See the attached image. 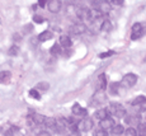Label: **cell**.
Masks as SVG:
<instances>
[{"label": "cell", "instance_id": "27", "mask_svg": "<svg viewBox=\"0 0 146 136\" xmlns=\"http://www.w3.org/2000/svg\"><path fill=\"white\" fill-rule=\"evenodd\" d=\"M66 136H80V134H79V130H78L76 125L71 126V131H70V132H69V135H66Z\"/></svg>", "mask_w": 146, "mask_h": 136}, {"label": "cell", "instance_id": "37", "mask_svg": "<svg viewBox=\"0 0 146 136\" xmlns=\"http://www.w3.org/2000/svg\"><path fill=\"white\" fill-rule=\"evenodd\" d=\"M0 130H1V127H0Z\"/></svg>", "mask_w": 146, "mask_h": 136}, {"label": "cell", "instance_id": "13", "mask_svg": "<svg viewBox=\"0 0 146 136\" xmlns=\"http://www.w3.org/2000/svg\"><path fill=\"white\" fill-rule=\"evenodd\" d=\"M93 125H94L93 120L86 117V118H84L83 122H81V130H83V131H89V130L93 129Z\"/></svg>", "mask_w": 146, "mask_h": 136}, {"label": "cell", "instance_id": "9", "mask_svg": "<svg viewBox=\"0 0 146 136\" xmlns=\"http://www.w3.org/2000/svg\"><path fill=\"white\" fill-rule=\"evenodd\" d=\"M56 120V130H57V134H62L66 129V120L65 118H55Z\"/></svg>", "mask_w": 146, "mask_h": 136}, {"label": "cell", "instance_id": "14", "mask_svg": "<svg viewBox=\"0 0 146 136\" xmlns=\"http://www.w3.org/2000/svg\"><path fill=\"white\" fill-rule=\"evenodd\" d=\"M94 117L95 118H98V120H104V118L107 117H109V113H108V109L107 108H100V109H98V111H95L94 113Z\"/></svg>", "mask_w": 146, "mask_h": 136}, {"label": "cell", "instance_id": "19", "mask_svg": "<svg viewBox=\"0 0 146 136\" xmlns=\"http://www.w3.org/2000/svg\"><path fill=\"white\" fill-rule=\"evenodd\" d=\"M35 89H37L38 92H47V90L50 89V84L47 83V81H40V83L37 84V85H36V88Z\"/></svg>", "mask_w": 146, "mask_h": 136}, {"label": "cell", "instance_id": "3", "mask_svg": "<svg viewBox=\"0 0 146 136\" xmlns=\"http://www.w3.org/2000/svg\"><path fill=\"white\" fill-rule=\"evenodd\" d=\"M144 33H145L144 25H142L141 23H135L132 25V29H131V38L135 41V39H137V38L141 37Z\"/></svg>", "mask_w": 146, "mask_h": 136}, {"label": "cell", "instance_id": "5", "mask_svg": "<svg viewBox=\"0 0 146 136\" xmlns=\"http://www.w3.org/2000/svg\"><path fill=\"white\" fill-rule=\"evenodd\" d=\"M99 126H100V129L102 130H111L112 127L114 126V120L112 117H107V118H104V120H102L99 122Z\"/></svg>", "mask_w": 146, "mask_h": 136}, {"label": "cell", "instance_id": "11", "mask_svg": "<svg viewBox=\"0 0 146 136\" xmlns=\"http://www.w3.org/2000/svg\"><path fill=\"white\" fill-rule=\"evenodd\" d=\"M12 80V73L10 71H1L0 73V84H9Z\"/></svg>", "mask_w": 146, "mask_h": 136}, {"label": "cell", "instance_id": "4", "mask_svg": "<svg viewBox=\"0 0 146 136\" xmlns=\"http://www.w3.org/2000/svg\"><path fill=\"white\" fill-rule=\"evenodd\" d=\"M46 7L51 13L56 14L60 12V9H61V1H58V0H50V1H47Z\"/></svg>", "mask_w": 146, "mask_h": 136}, {"label": "cell", "instance_id": "18", "mask_svg": "<svg viewBox=\"0 0 146 136\" xmlns=\"http://www.w3.org/2000/svg\"><path fill=\"white\" fill-rule=\"evenodd\" d=\"M125 127L122 126V125H114L113 127L111 129V132L113 135H116V136H119V135H123L125 134Z\"/></svg>", "mask_w": 146, "mask_h": 136}, {"label": "cell", "instance_id": "1", "mask_svg": "<svg viewBox=\"0 0 146 136\" xmlns=\"http://www.w3.org/2000/svg\"><path fill=\"white\" fill-rule=\"evenodd\" d=\"M107 109H108V113L113 115L114 117H117V118H122V117H125L126 116L125 107H123L122 104H119V103H111Z\"/></svg>", "mask_w": 146, "mask_h": 136}, {"label": "cell", "instance_id": "36", "mask_svg": "<svg viewBox=\"0 0 146 136\" xmlns=\"http://www.w3.org/2000/svg\"><path fill=\"white\" fill-rule=\"evenodd\" d=\"M144 61H145V62H146V56H145V60H144Z\"/></svg>", "mask_w": 146, "mask_h": 136}, {"label": "cell", "instance_id": "15", "mask_svg": "<svg viewBox=\"0 0 146 136\" xmlns=\"http://www.w3.org/2000/svg\"><path fill=\"white\" fill-rule=\"evenodd\" d=\"M60 45L61 47H64V49H70L71 47V45H72V42H71V39H70L69 36H61L60 37Z\"/></svg>", "mask_w": 146, "mask_h": 136}, {"label": "cell", "instance_id": "35", "mask_svg": "<svg viewBox=\"0 0 146 136\" xmlns=\"http://www.w3.org/2000/svg\"><path fill=\"white\" fill-rule=\"evenodd\" d=\"M38 5H40L41 8H44L47 5V1H44V0H40V1H38Z\"/></svg>", "mask_w": 146, "mask_h": 136}, {"label": "cell", "instance_id": "22", "mask_svg": "<svg viewBox=\"0 0 146 136\" xmlns=\"http://www.w3.org/2000/svg\"><path fill=\"white\" fill-rule=\"evenodd\" d=\"M111 28H112V23L109 22V19H104V21L102 22V24H100V29L106 31V32L111 31Z\"/></svg>", "mask_w": 146, "mask_h": 136}, {"label": "cell", "instance_id": "26", "mask_svg": "<svg viewBox=\"0 0 146 136\" xmlns=\"http://www.w3.org/2000/svg\"><path fill=\"white\" fill-rule=\"evenodd\" d=\"M18 52H19V47L18 46H12L9 50H8V55H10V56H15V55H18Z\"/></svg>", "mask_w": 146, "mask_h": 136}, {"label": "cell", "instance_id": "10", "mask_svg": "<svg viewBox=\"0 0 146 136\" xmlns=\"http://www.w3.org/2000/svg\"><path fill=\"white\" fill-rule=\"evenodd\" d=\"M71 112L74 116H85L86 115V109H84L79 103H75L74 106L71 107Z\"/></svg>", "mask_w": 146, "mask_h": 136}, {"label": "cell", "instance_id": "28", "mask_svg": "<svg viewBox=\"0 0 146 136\" xmlns=\"http://www.w3.org/2000/svg\"><path fill=\"white\" fill-rule=\"evenodd\" d=\"M126 136H137V131L133 129V127H128L127 130H125Z\"/></svg>", "mask_w": 146, "mask_h": 136}, {"label": "cell", "instance_id": "21", "mask_svg": "<svg viewBox=\"0 0 146 136\" xmlns=\"http://www.w3.org/2000/svg\"><path fill=\"white\" fill-rule=\"evenodd\" d=\"M144 103H146V97L145 95H139L132 101V106H142Z\"/></svg>", "mask_w": 146, "mask_h": 136}, {"label": "cell", "instance_id": "20", "mask_svg": "<svg viewBox=\"0 0 146 136\" xmlns=\"http://www.w3.org/2000/svg\"><path fill=\"white\" fill-rule=\"evenodd\" d=\"M50 53H51L52 56H58L61 55V46L58 43H55L53 46L50 49Z\"/></svg>", "mask_w": 146, "mask_h": 136}, {"label": "cell", "instance_id": "6", "mask_svg": "<svg viewBox=\"0 0 146 136\" xmlns=\"http://www.w3.org/2000/svg\"><path fill=\"white\" fill-rule=\"evenodd\" d=\"M71 32L74 33V35H83V33L86 32V25L84 23H81V22H79V23L74 24L71 27Z\"/></svg>", "mask_w": 146, "mask_h": 136}, {"label": "cell", "instance_id": "12", "mask_svg": "<svg viewBox=\"0 0 146 136\" xmlns=\"http://www.w3.org/2000/svg\"><path fill=\"white\" fill-rule=\"evenodd\" d=\"M32 120H33V122H35V125L37 126V125H43L44 123V121H46V116H43V115H40V113H33L32 116Z\"/></svg>", "mask_w": 146, "mask_h": 136}, {"label": "cell", "instance_id": "32", "mask_svg": "<svg viewBox=\"0 0 146 136\" xmlns=\"http://www.w3.org/2000/svg\"><path fill=\"white\" fill-rule=\"evenodd\" d=\"M107 135H108V132H107L106 130H102V129L97 130V131L94 132V136H107Z\"/></svg>", "mask_w": 146, "mask_h": 136}, {"label": "cell", "instance_id": "25", "mask_svg": "<svg viewBox=\"0 0 146 136\" xmlns=\"http://www.w3.org/2000/svg\"><path fill=\"white\" fill-rule=\"evenodd\" d=\"M29 95H31L32 98H35V99H38V101L41 99V93L38 92L37 89H31V90H29Z\"/></svg>", "mask_w": 146, "mask_h": 136}, {"label": "cell", "instance_id": "33", "mask_svg": "<svg viewBox=\"0 0 146 136\" xmlns=\"http://www.w3.org/2000/svg\"><path fill=\"white\" fill-rule=\"evenodd\" d=\"M109 4H114V5H122V4H123V1H122V0H111V1H109Z\"/></svg>", "mask_w": 146, "mask_h": 136}, {"label": "cell", "instance_id": "31", "mask_svg": "<svg viewBox=\"0 0 146 136\" xmlns=\"http://www.w3.org/2000/svg\"><path fill=\"white\" fill-rule=\"evenodd\" d=\"M33 22H35V23H38V24H41V23H43V22H44V19H43V17H41V15H37V14H36V15L33 17Z\"/></svg>", "mask_w": 146, "mask_h": 136}, {"label": "cell", "instance_id": "29", "mask_svg": "<svg viewBox=\"0 0 146 136\" xmlns=\"http://www.w3.org/2000/svg\"><path fill=\"white\" fill-rule=\"evenodd\" d=\"M114 53V51H106V52H102L99 55V59H107L109 57V56H112Z\"/></svg>", "mask_w": 146, "mask_h": 136}, {"label": "cell", "instance_id": "17", "mask_svg": "<svg viewBox=\"0 0 146 136\" xmlns=\"http://www.w3.org/2000/svg\"><path fill=\"white\" fill-rule=\"evenodd\" d=\"M52 38V32L51 31H43V32H41L40 35H38V37L37 39L40 42H46V41H48V39H51Z\"/></svg>", "mask_w": 146, "mask_h": 136}, {"label": "cell", "instance_id": "2", "mask_svg": "<svg viewBox=\"0 0 146 136\" xmlns=\"http://www.w3.org/2000/svg\"><path fill=\"white\" fill-rule=\"evenodd\" d=\"M136 83H137V75L130 73V74H126L125 76H123L122 80H121V83H119V85L123 87V88H131V87H133Z\"/></svg>", "mask_w": 146, "mask_h": 136}, {"label": "cell", "instance_id": "8", "mask_svg": "<svg viewBox=\"0 0 146 136\" xmlns=\"http://www.w3.org/2000/svg\"><path fill=\"white\" fill-rule=\"evenodd\" d=\"M100 17H103V13L100 12V10L98 9H89L88 10V17H86V19H92V21H97V19H99Z\"/></svg>", "mask_w": 146, "mask_h": 136}, {"label": "cell", "instance_id": "24", "mask_svg": "<svg viewBox=\"0 0 146 136\" xmlns=\"http://www.w3.org/2000/svg\"><path fill=\"white\" fill-rule=\"evenodd\" d=\"M119 88V83H112L111 85H109V93H111V94H117V93H118V89Z\"/></svg>", "mask_w": 146, "mask_h": 136}, {"label": "cell", "instance_id": "34", "mask_svg": "<svg viewBox=\"0 0 146 136\" xmlns=\"http://www.w3.org/2000/svg\"><path fill=\"white\" fill-rule=\"evenodd\" d=\"M5 136H14V130H7L5 131Z\"/></svg>", "mask_w": 146, "mask_h": 136}, {"label": "cell", "instance_id": "7", "mask_svg": "<svg viewBox=\"0 0 146 136\" xmlns=\"http://www.w3.org/2000/svg\"><path fill=\"white\" fill-rule=\"evenodd\" d=\"M44 127H46L47 131L50 132H57V130H56V120L55 118H46V121H44Z\"/></svg>", "mask_w": 146, "mask_h": 136}, {"label": "cell", "instance_id": "30", "mask_svg": "<svg viewBox=\"0 0 146 136\" xmlns=\"http://www.w3.org/2000/svg\"><path fill=\"white\" fill-rule=\"evenodd\" d=\"M33 31V25L32 24H26L23 27V33L24 35H27V33H31Z\"/></svg>", "mask_w": 146, "mask_h": 136}, {"label": "cell", "instance_id": "23", "mask_svg": "<svg viewBox=\"0 0 146 136\" xmlns=\"http://www.w3.org/2000/svg\"><path fill=\"white\" fill-rule=\"evenodd\" d=\"M137 135L139 136H146V123H139V127H137Z\"/></svg>", "mask_w": 146, "mask_h": 136}, {"label": "cell", "instance_id": "16", "mask_svg": "<svg viewBox=\"0 0 146 136\" xmlns=\"http://www.w3.org/2000/svg\"><path fill=\"white\" fill-rule=\"evenodd\" d=\"M98 88L99 90H106L107 89V76L106 74H100L98 76Z\"/></svg>", "mask_w": 146, "mask_h": 136}]
</instances>
